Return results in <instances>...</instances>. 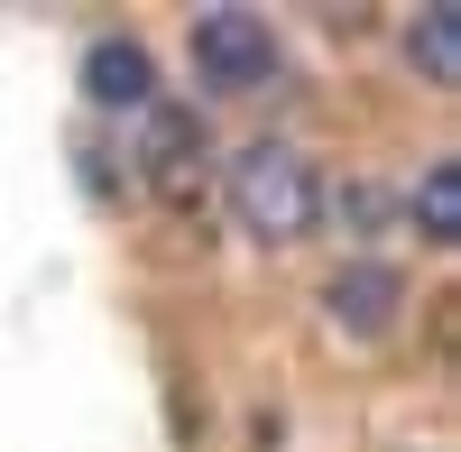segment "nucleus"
<instances>
[{
  "label": "nucleus",
  "mask_w": 461,
  "mask_h": 452,
  "mask_svg": "<svg viewBox=\"0 0 461 452\" xmlns=\"http://www.w3.org/2000/svg\"><path fill=\"white\" fill-rule=\"evenodd\" d=\"M221 203L258 249H295L323 221V176H314V158L295 139H240L221 158Z\"/></svg>",
  "instance_id": "obj_1"
},
{
  "label": "nucleus",
  "mask_w": 461,
  "mask_h": 452,
  "mask_svg": "<svg viewBox=\"0 0 461 452\" xmlns=\"http://www.w3.org/2000/svg\"><path fill=\"white\" fill-rule=\"evenodd\" d=\"M277 74V19L267 10H194V84L203 93H258Z\"/></svg>",
  "instance_id": "obj_2"
},
{
  "label": "nucleus",
  "mask_w": 461,
  "mask_h": 452,
  "mask_svg": "<svg viewBox=\"0 0 461 452\" xmlns=\"http://www.w3.org/2000/svg\"><path fill=\"white\" fill-rule=\"evenodd\" d=\"M323 314L351 332V342H378V332L406 314V268H397V258H369V249L341 258L332 286H323Z\"/></svg>",
  "instance_id": "obj_3"
},
{
  "label": "nucleus",
  "mask_w": 461,
  "mask_h": 452,
  "mask_svg": "<svg viewBox=\"0 0 461 452\" xmlns=\"http://www.w3.org/2000/svg\"><path fill=\"white\" fill-rule=\"evenodd\" d=\"M130 130H139V176H158V194H185V185H194V167H203V121H194L185 102L158 93Z\"/></svg>",
  "instance_id": "obj_4"
},
{
  "label": "nucleus",
  "mask_w": 461,
  "mask_h": 452,
  "mask_svg": "<svg viewBox=\"0 0 461 452\" xmlns=\"http://www.w3.org/2000/svg\"><path fill=\"white\" fill-rule=\"evenodd\" d=\"M84 102L102 111V121H139V111L158 102V65H148L139 37H102V47L84 56Z\"/></svg>",
  "instance_id": "obj_5"
},
{
  "label": "nucleus",
  "mask_w": 461,
  "mask_h": 452,
  "mask_svg": "<svg viewBox=\"0 0 461 452\" xmlns=\"http://www.w3.org/2000/svg\"><path fill=\"white\" fill-rule=\"evenodd\" d=\"M406 65L415 74H425V84H461V10H452V0H434V10H415L406 19Z\"/></svg>",
  "instance_id": "obj_6"
},
{
  "label": "nucleus",
  "mask_w": 461,
  "mask_h": 452,
  "mask_svg": "<svg viewBox=\"0 0 461 452\" xmlns=\"http://www.w3.org/2000/svg\"><path fill=\"white\" fill-rule=\"evenodd\" d=\"M406 212H415V231H425L434 249H461V167H452V158L425 167V176H415V194H406Z\"/></svg>",
  "instance_id": "obj_7"
}]
</instances>
